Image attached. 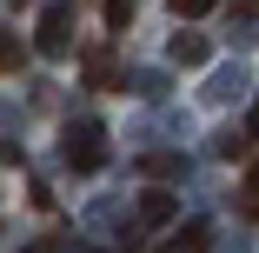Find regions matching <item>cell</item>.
Here are the masks:
<instances>
[{
	"mask_svg": "<svg viewBox=\"0 0 259 253\" xmlns=\"http://www.w3.org/2000/svg\"><path fill=\"white\" fill-rule=\"evenodd\" d=\"M33 47H40L47 60H67V54H73V14H67V7H47V14H40V40H33Z\"/></svg>",
	"mask_w": 259,
	"mask_h": 253,
	"instance_id": "7a4b0ae2",
	"label": "cell"
},
{
	"mask_svg": "<svg viewBox=\"0 0 259 253\" xmlns=\"http://www.w3.org/2000/svg\"><path fill=\"white\" fill-rule=\"evenodd\" d=\"M166 246H173V253H206V246H213V227H206V220H186Z\"/></svg>",
	"mask_w": 259,
	"mask_h": 253,
	"instance_id": "277c9868",
	"label": "cell"
},
{
	"mask_svg": "<svg viewBox=\"0 0 259 253\" xmlns=\"http://www.w3.org/2000/svg\"><path fill=\"white\" fill-rule=\"evenodd\" d=\"M233 14H239V20H246V14H259V0H233Z\"/></svg>",
	"mask_w": 259,
	"mask_h": 253,
	"instance_id": "7c38bea8",
	"label": "cell"
},
{
	"mask_svg": "<svg viewBox=\"0 0 259 253\" xmlns=\"http://www.w3.org/2000/svg\"><path fill=\"white\" fill-rule=\"evenodd\" d=\"M120 80V60H113V47H93V54H87V87L93 93H107Z\"/></svg>",
	"mask_w": 259,
	"mask_h": 253,
	"instance_id": "3957f363",
	"label": "cell"
},
{
	"mask_svg": "<svg viewBox=\"0 0 259 253\" xmlns=\"http://www.w3.org/2000/svg\"><path fill=\"white\" fill-rule=\"evenodd\" d=\"M133 7H140V0H107V7H100V14H107V27H113V33H120V27H126V20H133Z\"/></svg>",
	"mask_w": 259,
	"mask_h": 253,
	"instance_id": "30bf717a",
	"label": "cell"
},
{
	"mask_svg": "<svg viewBox=\"0 0 259 253\" xmlns=\"http://www.w3.org/2000/svg\"><path fill=\"white\" fill-rule=\"evenodd\" d=\"M67 167L73 173H100L107 167V127H93V120L67 127Z\"/></svg>",
	"mask_w": 259,
	"mask_h": 253,
	"instance_id": "6da1fadb",
	"label": "cell"
},
{
	"mask_svg": "<svg viewBox=\"0 0 259 253\" xmlns=\"http://www.w3.org/2000/svg\"><path fill=\"white\" fill-rule=\"evenodd\" d=\"M140 167H146V173H153V180H173V173H180V160H173V154H146V160H140Z\"/></svg>",
	"mask_w": 259,
	"mask_h": 253,
	"instance_id": "8fae6325",
	"label": "cell"
},
{
	"mask_svg": "<svg viewBox=\"0 0 259 253\" xmlns=\"http://www.w3.org/2000/svg\"><path fill=\"white\" fill-rule=\"evenodd\" d=\"M160 253H173V246H160Z\"/></svg>",
	"mask_w": 259,
	"mask_h": 253,
	"instance_id": "4fadbf2b",
	"label": "cell"
},
{
	"mask_svg": "<svg viewBox=\"0 0 259 253\" xmlns=\"http://www.w3.org/2000/svg\"><path fill=\"white\" fill-rule=\"evenodd\" d=\"M20 60H27V40L0 27V74H20Z\"/></svg>",
	"mask_w": 259,
	"mask_h": 253,
	"instance_id": "52a82bcc",
	"label": "cell"
},
{
	"mask_svg": "<svg viewBox=\"0 0 259 253\" xmlns=\"http://www.w3.org/2000/svg\"><path fill=\"white\" fill-rule=\"evenodd\" d=\"M173 60H180V67H206V60H213V47H206L199 33H180V40H173Z\"/></svg>",
	"mask_w": 259,
	"mask_h": 253,
	"instance_id": "8992f818",
	"label": "cell"
},
{
	"mask_svg": "<svg viewBox=\"0 0 259 253\" xmlns=\"http://www.w3.org/2000/svg\"><path fill=\"white\" fill-rule=\"evenodd\" d=\"M220 0H173V20H206Z\"/></svg>",
	"mask_w": 259,
	"mask_h": 253,
	"instance_id": "9c48e42d",
	"label": "cell"
},
{
	"mask_svg": "<svg viewBox=\"0 0 259 253\" xmlns=\"http://www.w3.org/2000/svg\"><path fill=\"white\" fill-rule=\"evenodd\" d=\"M239 213H246V220H259V167H252V173H246V187H239Z\"/></svg>",
	"mask_w": 259,
	"mask_h": 253,
	"instance_id": "ba28073f",
	"label": "cell"
},
{
	"mask_svg": "<svg viewBox=\"0 0 259 253\" xmlns=\"http://www.w3.org/2000/svg\"><path fill=\"white\" fill-rule=\"evenodd\" d=\"M140 220H146V227H166V220H173V193H166V187L140 193Z\"/></svg>",
	"mask_w": 259,
	"mask_h": 253,
	"instance_id": "5b68a950",
	"label": "cell"
}]
</instances>
